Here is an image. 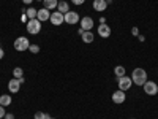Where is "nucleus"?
I'll use <instances>...</instances> for the list:
<instances>
[{"label":"nucleus","instance_id":"1","mask_svg":"<svg viewBox=\"0 0 158 119\" xmlns=\"http://www.w3.org/2000/svg\"><path fill=\"white\" fill-rule=\"evenodd\" d=\"M131 81H133V84L144 86V83L147 81V72L144 68H135L131 73Z\"/></svg>","mask_w":158,"mask_h":119},{"label":"nucleus","instance_id":"2","mask_svg":"<svg viewBox=\"0 0 158 119\" xmlns=\"http://www.w3.org/2000/svg\"><path fill=\"white\" fill-rule=\"evenodd\" d=\"M27 32H29V35H38L40 32H41V22H40L36 18L29 19L27 21Z\"/></svg>","mask_w":158,"mask_h":119},{"label":"nucleus","instance_id":"3","mask_svg":"<svg viewBox=\"0 0 158 119\" xmlns=\"http://www.w3.org/2000/svg\"><path fill=\"white\" fill-rule=\"evenodd\" d=\"M29 46H30V43H29V38H27V37H18V38L15 40V49L19 51V52L27 51Z\"/></svg>","mask_w":158,"mask_h":119},{"label":"nucleus","instance_id":"4","mask_svg":"<svg viewBox=\"0 0 158 119\" xmlns=\"http://www.w3.org/2000/svg\"><path fill=\"white\" fill-rule=\"evenodd\" d=\"M142 87H144V92H146L147 95H156L158 94V84L155 81H149L147 79Z\"/></svg>","mask_w":158,"mask_h":119},{"label":"nucleus","instance_id":"5","mask_svg":"<svg viewBox=\"0 0 158 119\" xmlns=\"http://www.w3.org/2000/svg\"><path fill=\"white\" fill-rule=\"evenodd\" d=\"M117 86H118V89H120V90H128L131 86H133V81H131V78L130 76H122V78H118L117 79Z\"/></svg>","mask_w":158,"mask_h":119},{"label":"nucleus","instance_id":"6","mask_svg":"<svg viewBox=\"0 0 158 119\" xmlns=\"http://www.w3.org/2000/svg\"><path fill=\"white\" fill-rule=\"evenodd\" d=\"M63 21L67 22V24H77L81 19H79V15H77L76 11H71L70 10L68 13H65V15H63Z\"/></svg>","mask_w":158,"mask_h":119},{"label":"nucleus","instance_id":"7","mask_svg":"<svg viewBox=\"0 0 158 119\" xmlns=\"http://www.w3.org/2000/svg\"><path fill=\"white\" fill-rule=\"evenodd\" d=\"M49 21H51V24H54V25H62L65 21H63V15L60 11H54V13H51V18H49Z\"/></svg>","mask_w":158,"mask_h":119},{"label":"nucleus","instance_id":"8","mask_svg":"<svg viewBox=\"0 0 158 119\" xmlns=\"http://www.w3.org/2000/svg\"><path fill=\"white\" fill-rule=\"evenodd\" d=\"M79 22H81V29L85 30V32L94 29V19H92L90 16H84V18H81V21H79Z\"/></svg>","mask_w":158,"mask_h":119},{"label":"nucleus","instance_id":"9","mask_svg":"<svg viewBox=\"0 0 158 119\" xmlns=\"http://www.w3.org/2000/svg\"><path fill=\"white\" fill-rule=\"evenodd\" d=\"M97 32H98V35H100L101 38H109V37H111V27H109L108 24H100L98 29H97Z\"/></svg>","mask_w":158,"mask_h":119},{"label":"nucleus","instance_id":"10","mask_svg":"<svg viewBox=\"0 0 158 119\" xmlns=\"http://www.w3.org/2000/svg\"><path fill=\"white\" fill-rule=\"evenodd\" d=\"M21 89V81L18 78H13L10 79V83H8V90L11 92V94H16V92H19Z\"/></svg>","mask_w":158,"mask_h":119},{"label":"nucleus","instance_id":"11","mask_svg":"<svg viewBox=\"0 0 158 119\" xmlns=\"http://www.w3.org/2000/svg\"><path fill=\"white\" fill-rule=\"evenodd\" d=\"M111 99H112V102H114V103L120 105V103H123V102H125L127 95H125V92H123V90L118 89V90H115L114 94H112V97H111Z\"/></svg>","mask_w":158,"mask_h":119},{"label":"nucleus","instance_id":"12","mask_svg":"<svg viewBox=\"0 0 158 119\" xmlns=\"http://www.w3.org/2000/svg\"><path fill=\"white\" fill-rule=\"evenodd\" d=\"M49 18H51V11H49V10H46V8L38 10V13H36V19H38L40 22L49 21Z\"/></svg>","mask_w":158,"mask_h":119},{"label":"nucleus","instance_id":"13","mask_svg":"<svg viewBox=\"0 0 158 119\" xmlns=\"http://www.w3.org/2000/svg\"><path fill=\"white\" fill-rule=\"evenodd\" d=\"M108 8V3L106 0H94V10L98 11V13H103L104 10Z\"/></svg>","mask_w":158,"mask_h":119},{"label":"nucleus","instance_id":"14","mask_svg":"<svg viewBox=\"0 0 158 119\" xmlns=\"http://www.w3.org/2000/svg\"><path fill=\"white\" fill-rule=\"evenodd\" d=\"M43 5L46 10H57V5H59V0H43Z\"/></svg>","mask_w":158,"mask_h":119},{"label":"nucleus","instance_id":"15","mask_svg":"<svg viewBox=\"0 0 158 119\" xmlns=\"http://www.w3.org/2000/svg\"><path fill=\"white\" fill-rule=\"evenodd\" d=\"M81 38H82V42H84V43H94L95 35L92 33V30H87V32H84V33L81 35Z\"/></svg>","mask_w":158,"mask_h":119},{"label":"nucleus","instance_id":"16","mask_svg":"<svg viewBox=\"0 0 158 119\" xmlns=\"http://www.w3.org/2000/svg\"><path fill=\"white\" fill-rule=\"evenodd\" d=\"M57 11H60L62 15H65V13L70 11V5L65 2V0H62V2H59V5H57Z\"/></svg>","mask_w":158,"mask_h":119},{"label":"nucleus","instance_id":"17","mask_svg":"<svg viewBox=\"0 0 158 119\" xmlns=\"http://www.w3.org/2000/svg\"><path fill=\"white\" fill-rule=\"evenodd\" d=\"M11 95H8V94H3V95H0V105L2 107H10L11 105Z\"/></svg>","mask_w":158,"mask_h":119},{"label":"nucleus","instance_id":"18","mask_svg":"<svg viewBox=\"0 0 158 119\" xmlns=\"http://www.w3.org/2000/svg\"><path fill=\"white\" fill-rule=\"evenodd\" d=\"M114 73H115V78L118 79V78H122V76H125V67L123 65H117V67L114 68Z\"/></svg>","mask_w":158,"mask_h":119},{"label":"nucleus","instance_id":"19","mask_svg":"<svg viewBox=\"0 0 158 119\" xmlns=\"http://www.w3.org/2000/svg\"><path fill=\"white\" fill-rule=\"evenodd\" d=\"M36 13H38L36 8H29L27 11H25V16H27L29 19H35L36 18Z\"/></svg>","mask_w":158,"mask_h":119},{"label":"nucleus","instance_id":"20","mask_svg":"<svg viewBox=\"0 0 158 119\" xmlns=\"http://www.w3.org/2000/svg\"><path fill=\"white\" fill-rule=\"evenodd\" d=\"M13 76L18 78V79H19V78H22V76H24V70H22L21 67H16L15 70H13Z\"/></svg>","mask_w":158,"mask_h":119},{"label":"nucleus","instance_id":"21","mask_svg":"<svg viewBox=\"0 0 158 119\" xmlns=\"http://www.w3.org/2000/svg\"><path fill=\"white\" fill-rule=\"evenodd\" d=\"M49 114L48 113H44V111H36L35 113V116H33V119H46Z\"/></svg>","mask_w":158,"mask_h":119},{"label":"nucleus","instance_id":"22","mask_svg":"<svg viewBox=\"0 0 158 119\" xmlns=\"http://www.w3.org/2000/svg\"><path fill=\"white\" fill-rule=\"evenodd\" d=\"M29 51L32 52V54H38V52H40V46H38V45H33V43H30V46H29Z\"/></svg>","mask_w":158,"mask_h":119},{"label":"nucleus","instance_id":"23","mask_svg":"<svg viewBox=\"0 0 158 119\" xmlns=\"http://www.w3.org/2000/svg\"><path fill=\"white\" fill-rule=\"evenodd\" d=\"M5 114H6L5 107H2V105H0V119H3V117H5Z\"/></svg>","mask_w":158,"mask_h":119},{"label":"nucleus","instance_id":"24","mask_svg":"<svg viewBox=\"0 0 158 119\" xmlns=\"http://www.w3.org/2000/svg\"><path fill=\"white\" fill-rule=\"evenodd\" d=\"M71 2H73L74 5H77V7H79V5H84L85 0H71Z\"/></svg>","mask_w":158,"mask_h":119},{"label":"nucleus","instance_id":"25","mask_svg":"<svg viewBox=\"0 0 158 119\" xmlns=\"http://www.w3.org/2000/svg\"><path fill=\"white\" fill-rule=\"evenodd\" d=\"M131 33H133L135 37H138L139 35V29L138 27H133V29H131Z\"/></svg>","mask_w":158,"mask_h":119},{"label":"nucleus","instance_id":"26","mask_svg":"<svg viewBox=\"0 0 158 119\" xmlns=\"http://www.w3.org/2000/svg\"><path fill=\"white\" fill-rule=\"evenodd\" d=\"M3 119H15V114H13V113H6Z\"/></svg>","mask_w":158,"mask_h":119},{"label":"nucleus","instance_id":"27","mask_svg":"<svg viewBox=\"0 0 158 119\" xmlns=\"http://www.w3.org/2000/svg\"><path fill=\"white\" fill-rule=\"evenodd\" d=\"M3 56H5V51H3V48H2V46H0V60L3 59Z\"/></svg>","mask_w":158,"mask_h":119},{"label":"nucleus","instance_id":"28","mask_svg":"<svg viewBox=\"0 0 158 119\" xmlns=\"http://www.w3.org/2000/svg\"><path fill=\"white\" fill-rule=\"evenodd\" d=\"M138 40H139V42H146V37H144V35H138Z\"/></svg>","mask_w":158,"mask_h":119},{"label":"nucleus","instance_id":"29","mask_svg":"<svg viewBox=\"0 0 158 119\" xmlns=\"http://www.w3.org/2000/svg\"><path fill=\"white\" fill-rule=\"evenodd\" d=\"M22 2H24V3H25V5H30V3H32V2H33V0H22Z\"/></svg>","mask_w":158,"mask_h":119},{"label":"nucleus","instance_id":"30","mask_svg":"<svg viewBox=\"0 0 158 119\" xmlns=\"http://www.w3.org/2000/svg\"><path fill=\"white\" fill-rule=\"evenodd\" d=\"M84 32H85V30H82V29H81V27H79V30H77V35H82V33H84Z\"/></svg>","mask_w":158,"mask_h":119},{"label":"nucleus","instance_id":"31","mask_svg":"<svg viewBox=\"0 0 158 119\" xmlns=\"http://www.w3.org/2000/svg\"><path fill=\"white\" fill-rule=\"evenodd\" d=\"M100 24H106V19H104V18H100Z\"/></svg>","mask_w":158,"mask_h":119},{"label":"nucleus","instance_id":"32","mask_svg":"<svg viewBox=\"0 0 158 119\" xmlns=\"http://www.w3.org/2000/svg\"><path fill=\"white\" fill-rule=\"evenodd\" d=\"M46 119H56V117H52V116H48V117H46Z\"/></svg>","mask_w":158,"mask_h":119},{"label":"nucleus","instance_id":"33","mask_svg":"<svg viewBox=\"0 0 158 119\" xmlns=\"http://www.w3.org/2000/svg\"><path fill=\"white\" fill-rule=\"evenodd\" d=\"M38 2H43V0H38Z\"/></svg>","mask_w":158,"mask_h":119},{"label":"nucleus","instance_id":"34","mask_svg":"<svg viewBox=\"0 0 158 119\" xmlns=\"http://www.w3.org/2000/svg\"><path fill=\"white\" fill-rule=\"evenodd\" d=\"M59 2H62V0H59Z\"/></svg>","mask_w":158,"mask_h":119}]
</instances>
